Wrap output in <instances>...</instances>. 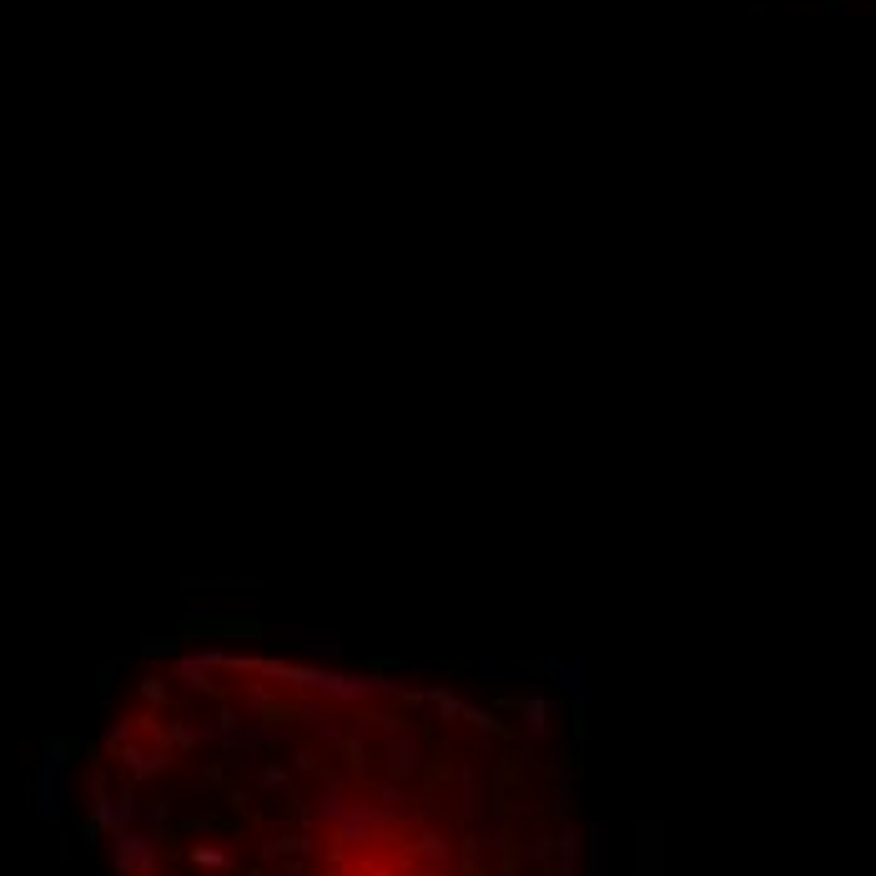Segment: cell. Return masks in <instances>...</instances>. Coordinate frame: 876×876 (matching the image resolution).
I'll return each mask as SVG.
<instances>
[{
	"instance_id": "1",
	"label": "cell",
	"mask_w": 876,
	"mask_h": 876,
	"mask_svg": "<svg viewBox=\"0 0 876 876\" xmlns=\"http://www.w3.org/2000/svg\"><path fill=\"white\" fill-rule=\"evenodd\" d=\"M157 861V841L152 836H121L116 846V872H146Z\"/></svg>"
},
{
	"instance_id": "2",
	"label": "cell",
	"mask_w": 876,
	"mask_h": 876,
	"mask_svg": "<svg viewBox=\"0 0 876 876\" xmlns=\"http://www.w3.org/2000/svg\"><path fill=\"white\" fill-rule=\"evenodd\" d=\"M197 861H202V866H227V851H217V846H202V851H197Z\"/></svg>"
}]
</instances>
